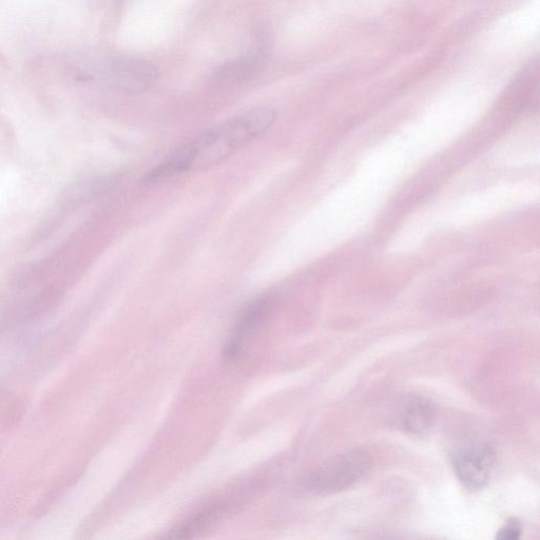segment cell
Returning a JSON list of instances; mask_svg holds the SVG:
<instances>
[{
    "instance_id": "7",
    "label": "cell",
    "mask_w": 540,
    "mask_h": 540,
    "mask_svg": "<svg viewBox=\"0 0 540 540\" xmlns=\"http://www.w3.org/2000/svg\"><path fill=\"white\" fill-rule=\"evenodd\" d=\"M523 528L516 518H510L503 528L496 535L499 540H516L522 535Z\"/></svg>"
},
{
    "instance_id": "2",
    "label": "cell",
    "mask_w": 540,
    "mask_h": 540,
    "mask_svg": "<svg viewBox=\"0 0 540 540\" xmlns=\"http://www.w3.org/2000/svg\"><path fill=\"white\" fill-rule=\"evenodd\" d=\"M371 459L360 452H347L326 462L308 479V489L317 494H333L358 484L370 474Z\"/></svg>"
},
{
    "instance_id": "4",
    "label": "cell",
    "mask_w": 540,
    "mask_h": 540,
    "mask_svg": "<svg viewBox=\"0 0 540 540\" xmlns=\"http://www.w3.org/2000/svg\"><path fill=\"white\" fill-rule=\"evenodd\" d=\"M273 298L263 295L250 302L240 314L233 332L226 343L224 356L235 359L239 356L242 345L248 336L255 333L268 317L273 308Z\"/></svg>"
},
{
    "instance_id": "6",
    "label": "cell",
    "mask_w": 540,
    "mask_h": 540,
    "mask_svg": "<svg viewBox=\"0 0 540 540\" xmlns=\"http://www.w3.org/2000/svg\"><path fill=\"white\" fill-rule=\"evenodd\" d=\"M195 161L194 144H183L172 151L158 166L147 173L146 182L159 183L173 176L192 170Z\"/></svg>"
},
{
    "instance_id": "5",
    "label": "cell",
    "mask_w": 540,
    "mask_h": 540,
    "mask_svg": "<svg viewBox=\"0 0 540 540\" xmlns=\"http://www.w3.org/2000/svg\"><path fill=\"white\" fill-rule=\"evenodd\" d=\"M436 418L435 403L423 396L405 397L398 405L395 422L404 432L420 435L429 431Z\"/></svg>"
},
{
    "instance_id": "3",
    "label": "cell",
    "mask_w": 540,
    "mask_h": 540,
    "mask_svg": "<svg viewBox=\"0 0 540 540\" xmlns=\"http://www.w3.org/2000/svg\"><path fill=\"white\" fill-rule=\"evenodd\" d=\"M453 467L459 480L471 490L484 488L495 467V454L485 445H471L453 456Z\"/></svg>"
},
{
    "instance_id": "1",
    "label": "cell",
    "mask_w": 540,
    "mask_h": 540,
    "mask_svg": "<svg viewBox=\"0 0 540 540\" xmlns=\"http://www.w3.org/2000/svg\"><path fill=\"white\" fill-rule=\"evenodd\" d=\"M278 111L273 107H259L206 131L192 141L195 161L192 169L205 170L217 166L250 142L261 137L274 125Z\"/></svg>"
}]
</instances>
